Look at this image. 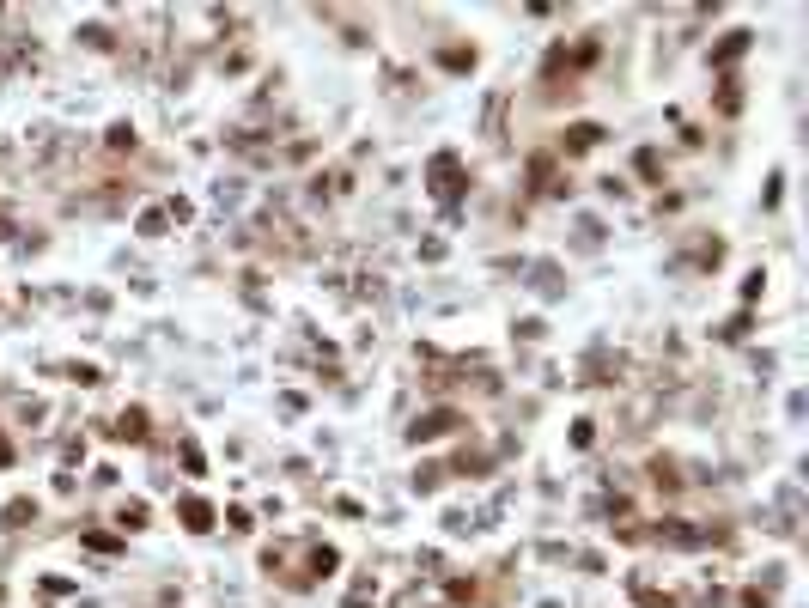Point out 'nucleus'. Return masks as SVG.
Returning <instances> with one entry per match:
<instances>
[{
	"mask_svg": "<svg viewBox=\"0 0 809 608\" xmlns=\"http://www.w3.org/2000/svg\"><path fill=\"white\" fill-rule=\"evenodd\" d=\"M432 195L445 201V207H457V195H463V165H457V152H438V159H432Z\"/></svg>",
	"mask_w": 809,
	"mask_h": 608,
	"instance_id": "obj_1",
	"label": "nucleus"
},
{
	"mask_svg": "<svg viewBox=\"0 0 809 608\" xmlns=\"http://www.w3.org/2000/svg\"><path fill=\"white\" fill-rule=\"evenodd\" d=\"M116 438H122V444H140V438H146V414H140V408H128V414L116 420Z\"/></svg>",
	"mask_w": 809,
	"mask_h": 608,
	"instance_id": "obj_6",
	"label": "nucleus"
},
{
	"mask_svg": "<svg viewBox=\"0 0 809 608\" xmlns=\"http://www.w3.org/2000/svg\"><path fill=\"white\" fill-rule=\"evenodd\" d=\"M438 61H445V67H457V73H463V67H475V49H445V55H438Z\"/></svg>",
	"mask_w": 809,
	"mask_h": 608,
	"instance_id": "obj_7",
	"label": "nucleus"
},
{
	"mask_svg": "<svg viewBox=\"0 0 809 608\" xmlns=\"http://www.w3.org/2000/svg\"><path fill=\"white\" fill-rule=\"evenodd\" d=\"M0 469H13V438L0 432Z\"/></svg>",
	"mask_w": 809,
	"mask_h": 608,
	"instance_id": "obj_12",
	"label": "nucleus"
},
{
	"mask_svg": "<svg viewBox=\"0 0 809 608\" xmlns=\"http://www.w3.org/2000/svg\"><path fill=\"white\" fill-rule=\"evenodd\" d=\"M633 590H639V602H645V608H676L670 596H657V590H645V584H633Z\"/></svg>",
	"mask_w": 809,
	"mask_h": 608,
	"instance_id": "obj_11",
	"label": "nucleus"
},
{
	"mask_svg": "<svg viewBox=\"0 0 809 608\" xmlns=\"http://www.w3.org/2000/svg\"><path fill=\"white\" fill-rule=\"evenodd\" d=\"M749 43H755L749 31H730V37L712 49V67H730V61H743V55H749Z\"/></svg>",
	"mask_w": 809,
	"mask_h": 608,
	"instance_id": "obj_4",
	"label": "nucleus"
},
{
	"mask_svg": "<svg viewBox=\"0 0 809 608\" xmlns=\"http://www.w3.org/2000/svg\"><path fill=\"white\" fill-rule=\"evenodd\" d=\"M597 140H603V128H597V122H578V128H566V134H560V146H566V152H591Z\"/></svg>",
	"mask_w": 809,
	"mask_h": 608,
	"instance_id": "obj_5",
	"label": "nucleus"
},
{
	"mask_svg": "<svg viewBox=\"0 0 809 608\" xmlns=\"http://www.w3.org/2000/svg\"><path fill=\"white\" fill-rule=\"evenodd\" d=\"M25 517H37V505H31V499H19V505H7V517H0V523H25Z\"/></svg>",
	"mask_w": 809,
	"mask_h": 608,
	"instance_id": "obj_10",
	"label": "nucleus"
},
{
	"mask_svg": "<svg viewBox=\"0 0 809 608\" xmlns=\"http://www.w3.org/2000/svg\"><path fill=\"white\" fill-rule=\"evenodd\" d=\"M177 517H183V523H189V529H195V536H207V529H213V523H219V511H213V505H207V499H195V493H189V499H183V505H177Z\"/></svg>",
	"mask_w": 809,
	"mask_h": 608,
	"instance_id": "obj_3",
	"label": "nucleus"
},
{
	"mask_svg": "<svg viewBox=\"0 0 809 608\" xmlns=\"http://www.w3.org/2000/svg\"><path fill=\"white\" fill-rule=\"evenodd\" d=\"M116 523H122V529H140V523H146V505H122Z\"/></svg>",
	"mask_w": 809,
	"mask_h": 608,
	"instance_id": "obj_9",
	"label": "nucleus"
},
{
	"mask_svg": "<svg viewBox=\"0 0 809 608\" xmlns=\"http://www.w3.org/2000/svg\"><path fill=\"white\" fill-rule=\"evenodd\" d=\"M445 432H463V414H457V408H432V414H420L408 438H414V444H432V438H445Z\"/></svg>",
	"mask_w": 809,
	"mask_h": 608,
	"instance_id": "obj_2",
	"label": "nucleus"
},
{
	"mask_svg": "<svg viewBox=\"0 0 809 608\" xmlns=\"http://www.w3.org/2000/svg\"><path fill=\"white\" fill-rule=\"evenodd\" d=\"M128 146H134V128H128V122H116V128H110V152H128Z\"/></svg>",
	"mask_w": 809,
	"mask_h": 608,
	"instance_id": "obj_8",
	"label": "nucleus"
}]
</instances>
